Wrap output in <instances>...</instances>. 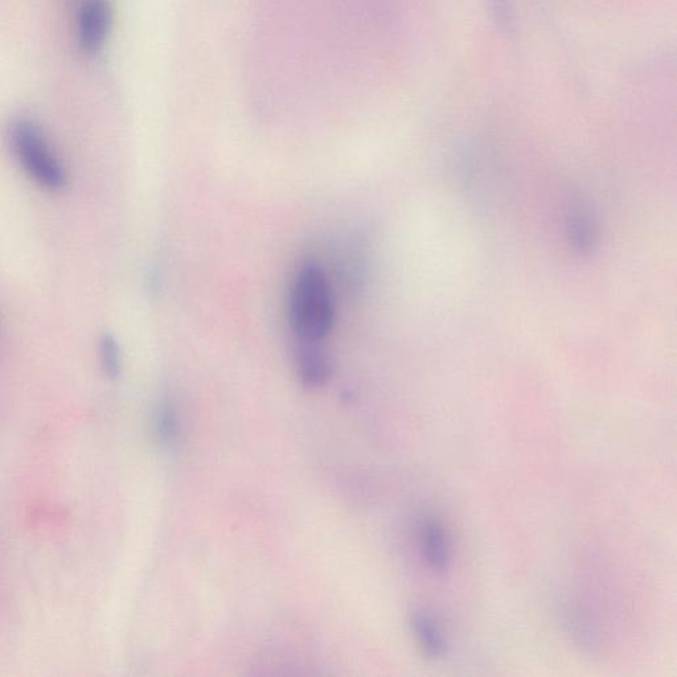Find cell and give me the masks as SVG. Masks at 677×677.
<instances>
[{
    "label": "cell",
    "instance_id": "1",
    "mask_svg": "<svg viewBox=\"0 0 677 677\" xmlns=\"http://www.w3.org/2000/svg\"><path fill=\"white\" fill-rule=\"evenodd\" d=\"M289 319L297 342L322 343L335 322L330 282L322 266L307 261L291 282Z\"/></svg>",
    "mask_w": 677,
    "mask_h": 677
},
{
    "label": "cell",
    "instance_id": "2",
    "mask_svg": "<svg viewBox=\"0 0 677 677\" xmlns=\"http://www.w3.org/2000/svg\"><path fill=\"white\" fill-rule=\"evenodd\" d=\"M10 146L23 170L40 188L48 192H59L67 186L63 164L49 149L34 122H15L10 130Z\"/></svg>",
    "mask_w": 677,
    "mask_h": 677
},
{
    "label": "cell",
    "instance_id": "3",
    "mask_svg": "<svg viewBox=\"0 0 677 677\" xmlns=\"http://www.w3.org/2000/svg\"><path fill=\"white\" fill-rule=\"evenodd\" d=\"M113 11L108 0H84L80 10L79 35L82 49L100 51L112 28Z\"/></svg>",
    "mask_w": 677,
    "mask_h": 677
},
{
    "label": "cell",
    "instance_id": "4",
    "mask_svg": "<svg viewBox=\"0 0 677 677\" xmlns=\"http://www.w3.org/2000/svg\"><path fill=\"white\" fill-rule=\"evenodd\" d=\"M295 367L299 381L307 389H320L326 387L332 375L331 360L322 343L298 342L295 350Z\"/></svg>",
    "mask_w": 677,
    "mask_h": 677
},
{
    "label": "cell",
    "instance_id": "5",
    "mask_svg": "<svg viewBox=\"0 0 677 677\" xmlns=\"http://www.w3.org/2000/svg\"><path fill=\"white\" fill-rule=\"evenodd\" d=\"M566 235L574 252L588 256L596 249L598 228L596 217L585 201H576L566 215Z\"/></svg>",
    "mask_w": 677,
    "mask_h": 677
},
{
    "label": "cell",
    "instance_id": "6",
    "mask_svg": "<svg viewBox=\"0 0 677 677\" xmlns=\"http://www.w3.org/2000/svg\"><path fill=\"white\" fill-rule=\"evenodd\" d=\"M151 432L160 449L174 453L182 438V422L178 410L172 402L163 400L155 406L151 418Z\"/></svg>",
    "mask_w": 677,
    "mask_h": 677
},
{
    "label": "cell",
    "instance_id": "7",
    "mask_svg": "<svg viewBox=\"0 0 677 677\" xmlns=\"http://www.w3.org/2000/svg\"><path fill=\"white\" fill-rule=\"evenodd\" d=\"M422 555L434 573H445L450 566L449 541L443 525L437 520H428L421 529Z\"/></svg>",
    "mask_w": 677,
    "mask_h": 677
},
{
    "label": "cell",
    "instance_id": "8",
    "mask_svg": "<svg viewBox=\"0 0 677 677\" xmlns=\"http://www.w3.org/2000/svg\"><path fill=\"white\" fill-rule=\"evenodd\" d=\"M413 633L425 654L432 659H442L446 655V642L436 622L424 611H414L410 617Z\"/></svg>",
    "mask_w": 677,
    "mask_h": 677
},
{
    "label": "cell",
    "instance_id": "9",
    "mask_svg": "<svg viewBox=\"0 0 677 677\" xmlns=\"http://www.w3.org/2000/svg\"><path fill=\"white\" fill-rule=\"evenodd\" d=\"M100 359L102 369L110 380L120 379L122 373V355L120 344L112 334H104L100 340Z\"/></svg>",
    "mask_w": 677,
    "mask_h": 677
}]
</instances>
